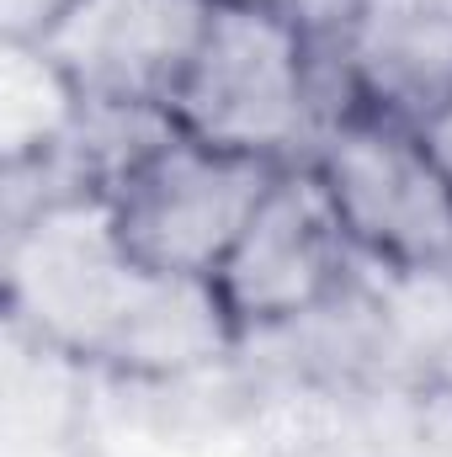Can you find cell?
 <instances>
[{"label":"cell","instance_id":"2","mask_svg":"<svg viewBox=\"0 0 452 457\" xmlns=\"http://www.w3.org/2000/svg\"><path fill=\"white\" fill-rule=\"evenodd\" d=\"M165 112L187 138L282 165V154L314 133L304 27L266 0H219Z\"/></svg>","mask_w":452,"mask_h":457},{"label":"cell","instance_id":"6","mask_svg":"<svg viewBox=\"0 0 452 457\" xmlns=\"http://www.w3.org/2000/svg\"><path fill=\"white\" fill-rule=\"evenodd\" d=\"M346 228L320 181V170H288L272 181L250 224L229 245L224 266L213 271V293L234 330L288 325L314 314L340 282L346 266Z\"/></svg>","mask_w":452,"mask_h":457},{"label":"cell","instance_id":"7","mask_svg":"<svg viewBox=\"0 0 452 457\" xmlns=\"http://www.w3.org/2000/svg\"><path fill=\"white\" fill-rule=\"evenodd\" d=\"M410 128H415L421 149L431 154V165H437V170L448 176V187H452V91L431 96V102L421 107V117H415Z\"/></svg>","mask_w":452,"mask_h":457},{"label":"cell","instance_id":"4","mask_svg":"<svg viewBox=\"0 0 452 457\" xmlns=\"http://www.w3.org/2000/svg\"><path fill=\"white\" fill-rule=\"evenodd\" d=\"M340 228L378 261L405 271L452 255V187L421 149L415 128L389 112H346L314 160Z\"/></svg>","mask_w":452,"mask_h":457},{"label":"cell","instance_id":"8","mask_svg":"<svg viewBox=\"0 0 452 457\" xmlns=\"http://www.w3.org/2000/svg\"><path fill=\"white\" fill-rule=\"evenodd\" d=\"M266 5L282 11L288 21H298L309 43H314L320 32H340V21L362 16V0H266Z\"/></svg>","mask_w":452,"mask_h":457},{"label":"cell","instance_id":"1","mask_svg":"<svg viewBox=\"0 0 452 457\" xmlns=\"http://www.w3.org/2000/svg\"><path fill=\"white\" fill-rule=\"evenodd\" d=\"M11 309L59 351L176 372L234 336L213 282L138 266L102 197H59L11 239Z\"/></svg>","mask_w":452,"mask_h":457},{"label":"cell","instance_id":"5","mask_svg":"<svg viewBox=\"0 0 452 457\" xmlns=\"http://www.w3.org/2000/svg\"><path fill=\"white\" fill-rule=\"evenodd\" d=\"M219 0H59L27 37L80 102L171 107Z\"/></svg>","mask_w":452,"mask_h":457},{"label":"cell","instance_id":"3","mask_svg":"<svg viewBox=\"0 0 452 457\" xmlns=\"http://www.w3.org/2000/svg\"><path fill=\"white\" fill-rule=\"evenodd\" d=\"M277 176L282 165L272 160L213 149L176 128L102 203L113 208L117 239L138 266L160 277L213 282L229 245L250 224V213L261 208Z\"/></svg>","mask_w":452,"mask_h":457}]
</instances>
